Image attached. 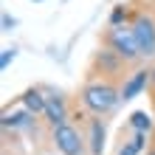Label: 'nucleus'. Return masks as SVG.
<instances>
[{
	"instance_id": "1",
	"label": "nucleus",
	"mask_w": 155,
	"mask_h": 155,
	"mask_svg": "<svg viewBox=\"0 0 155 155\" xmlns=\"http://www.w3.org/2000/svg\"><path fill=\"white\" fill-rule=\"evenodd\" d=\"M79 104L93 116H110L121 104V85L104 79H85L79 87Z\"/></svg>"
},
{
	"instance_id": "2",
	"label": "nucleus",
	"mask_w": 155,
	"mask_h": 155,
	"mask_svg": "<svg viewBox=\"0 0 155 155\" xmlns=\"http://www.w3.org/2000/svg\"><path fill=\"white\" fill-rule=\"evenodd\" d=\"M130 68L133 65L124 57H118L113 48L99 45V48L90 54V59H87L85 79H104V82H116V85H121V82L130 76Z\"/></svg>"
},
{
	"instance_id": "3",
	"label": "nucleus",
	"mask_w": 155,
	"mask_h": 155,
	"mask_svg": "<svg viewBox=\"0 0 155 155\" xmlns=\"http://www.w3.org/2000/svg\"><path fill=\"white\" fill-rule=\"evenodd\" d=\"M102 45L113 48L118 57H124L130 65L144 62V57H141V51H138V42H135L130 25H107V28L102 31Z\"/></svg>"
},
{
	"instance_id": "4",
	"label": "nucleus",
	"mask_w": 155,
	"mask_h": 155,
	"mask_svg": "<svg viewBox=\"0 0 155 155\" xmlns=\"http://www.w3.org/2000/svg\"><path fill=\"white\" fill-rule=\"evenodd\" d=\"M51 144H54V150L62 152V155H90L87 135L74 121H65V124L54 127V130H51Z\"/></svg>"
},
{
	"instance_id": "5",
	"label": "nucleus",
	"mask_w": 155,
	"mask_h": 155,
	"mask_svg": "<svg viewBox=\"0 0 155 155\" xmlns=\"http://www.w3.org/2000/svg\"><path fill=\"white\" fill-rule=\"evenodd\" d=\"M133 37L138 42V51L144 59H155V14L150 12H135L133 14Z\"/></svg>"
},
{
	"instance_id": "6",
	"label": "nucleus",
	"mask_w": 155,
	"mask_h": 155,
	"mask_svg": "<svg viewBox=\"0 0 155 155\" xmlns=\"http://www.w3.org/2000/svg\"><path fill=\"white\" fill-rule=\"evenodd\" d=\"M152 133H144V130H133L130 124L121 127V133H118V147L113 155H141L147 150V141H150Z\"/></svg>"
},
{
	"instance_id": "7",
	"label": "nucleus",
	"mask_w": 155,
	"mask_h": 155,
	"mask_svg": "<svg viewBox=\"0 0 155 155\" xmlns=\"http://www.w3.org/2000/svg\"><path fill=\"white\" fill-rule=\"evenodd\" d=\"M42 121L51 127H59L71 121V107H68V99L62 93H48V104H45V113H42Z\"/></svg>"
},
{
	"instance_id": "8",
	"label": "nucleus",
	"mask_w": 155,
	"mask_h": 155,
	"mask_svg": "<svg viewBox=\"0 0 155 155\" xmlns=\"http://www.w3.org/2000/svg\"><path fill=\"white\" fill-rule=\"evenodd\" d=\"M150 71L152 68H135L130 76H127L124 82H121V102H130V99H135V96H141L144 90H150Z\"/></svg>"
},
{
	"instance_id": "9",
	"label": "nucleus",
	"mask_w": 155,
	"mask_h": 155,
	"mask_svg": "<svg viewBox=\"0 0 155 155\" xmlns=\"http://www.w3.org/2000/svg\"><path fill=\"white\" fill-rule=\"evenodd\" d=\"M85 135H87V150H90V155H102L104 152V141H107L104 116H90V121L85 127Z\"/></svg>"
},
{
	"instance_id": "10",
	"label": "nucleus",
	"mask_w": 155,
	"mask_h": 155,
	"mask_svg": "<svg viewBox=\"0 0 155 155\" xmlns=\"http://www.w3.org/2000/svg\"><path fill=\"white\" fill-rule=\"evenodd\" d=\"M34 116L31 110H17V113H3V118H0V127H3V133L6 130H12V133H17V130H34Z\"/></svg>"
},
{
	"instance_id": "11",
	"label": "nucleus",
	"mask_w": 155,
	"mask_h": 155,
	"mask_svg": "<svg viewBox=\"0 0 155 155\" xmlns=\"http://www.w3.org/2000/svg\"><path fill=\"white\" fill-rule=\"evenodd\" d=\"M20 104L25 110H31L34 116H42L45 113V104H48V96H45L42 87H28L20 93Z\"/></svg>"
},
{
	"instance_id": "12",
	"label": "nucleus",
	"mask_w": 155,
	"mask_h": 155,
	"mask_svg": "<svg viewBox=\"0 0 155 155\" xmlns=\"http://www.w3.org/2000/svg\"><path fill=\"white\" fill-rule=\"evenodd\" d=\"M127 124L133 127V130H144V133H152L155 130V116L147 113V110H133L130 118H127Z\"/></svg>"
},
{
	"instance_id": "13",
	"label": "nucleus",
	"mask_w": 155,
	"mask_h": 155,
	"mask_svg": "<svg viewBox=\"0 0 155 155\" xmlns=\"http://www.w3.org/2000/svg\"><path fill=\"white\" fill-rule=\"evenodd\" d=\"M133 14H135V12H130V6L116 3L113 12H110V20H107V25H130V23H133Z\"/></svg>"
},
{
	"instance_id": "14",
	"label": "nucleus",
	"mask_w": 155,
	"mask_h": 155,
	"mask_svg": "<svg viewBox=\"0 0 155 155\" xmlns=\"http://www.w3.org/2000/svg\"><path fill=\"white\" fill-rule=\"evenodd\" d=\"M14 57H17L14 45H12V48H3V54H0V71H8V65L14 62Z\"/></svg>"
},
{
	"instance_id": "15",
	"label": "nucleus",
	"mask_w": 155,
	"mask_h": 155,
	"mask_svg": "<svg viewBox=\"0 0 155 155\" xmlns=\"http://www.w3.org/2000/svg\"><path fill=\"white\" fill-rule=\"evenodd\" d=\"M14 25H17V20H14V17H8V14H3V31H12Z\"/></svg>"
},
{
	"instance_id": "16",
	"label": "nucleus",
	"mask_w": 155,
	"mask_h": 155,
	"mask_svg": "<svg viewBox=\"0 0 155 155\" xmlns=\"http://www.w3.org/2000/svg\"><path fill=\"white\" fill-rule=\"evenodd\" d=\"M150 90H155V68L150 71Z\"/></svg>"
},
{
	"instance_id": "17",
	"label": "nucleus",
	"mask_w": 155,
	"mask_h": 155,
	"mask_svg": "<svg viewBox=\"0 0 155 155\" xmlns=\"http://www.w3.org/2000/svg\"><path fill=\"white\" fill-rule=\"evenodd\" d=\"M150 102H152V116H155V90H150Z\"/></svg>"
},
{
	"instance_id": "18",
	"label": "nucleus",
	"mask_w": 155,
	"mask_h": 155,
	"mask_svg": "<svg viewBox=\"0 0 155 155\" xmlns=\"http://www.w3.org/2000/svg\"><path fill=\"white\" fill-rule=\"evenodd\" d=\"M147 155H155V147H152V150H147Z\"/></svg>"
},
{
	"instance_id": "19",
	"label": "nucleus",
	"mask_w": 155,
	"mask_h": 155,
	"mask_svg": "<svg viewBox=\"0 0 155 155\" xmlns=\"http://www.w3.org/2000/svg\"><path fill=\"white\" fill-rule=\"evenodd\" d=\"M152 147H155V130H152Z\"/></svg>"
},
{
	"instance_id": "20",
	"label": "nucleus",
	"mask_w": 155,
	"mask_h": 155,
	"mask_svg": "<svg viewBox=\"0 0 155 155\" xmlns=\"http://www.w3.org/2000/svg\"><path fill=\"white\" fill-rule=\"evenodd\" d=\"M34 3H42V0H34Z\"/></svg>"
},
{
	"instance_id": "21",
	"label": "nucleus",
	"mask_w": 155,
	"mask_h": 155,
	"mask_svg": "<svg viewBox=\"0 0 155 155\" xmlns=\"http://www.w3.org/2000/svg\"><path fill=\"white\" fill-rule=\"evenodd\" d=\"M59 155H62V152H59Z\"/></svg>"
}]
</instances>
